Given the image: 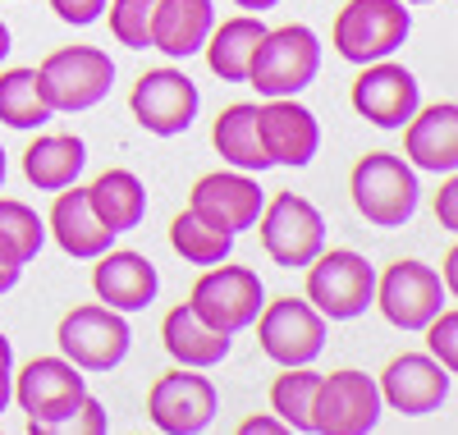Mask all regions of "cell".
<instances>
[{
    "instance_id": "6da1fadb",
    "label": "cell",
    "mask_w": 458,
    "mask_h": 435,
    "mask_svg": "<svg viewBox=\"0 0 458 435\" xmlns=\"http://www.w3.org/2000/svg\"><path fill=\"white\" fill-rule=\"evenodd\" d=\"M349 192H353V207L367 225L376 229H403L417 211V175L403 156L394 151H367L362 161L353 166V179H349Z\"/></svg>"
},
{
    "instance_id": "7a4b0ae2",
    "label": "cell",
    "mask_w": 458,
    "mask_h": 435,
    "mask_svg": "<svg viewBox=\"0 0 458 435\" xmlns=\"http://www.w3.org/2000/svg\"><path fill=\"white\" fill-rule=\"evenodd\" d=\"M321 69V42L308 23H284L266 28L257 42V55L248 64V78L261 97H298Z\"/></svg>"
},
{
    "instance_id": "3957f363",
    "label": "cell",
    "mask_w": 458,
    "mask_h": 435,
    "mask_svg": "<svg viewBox=\"0 0 458 435\" xmlns=\"http://www.w3.org/2000/svg\"><path fill=\"white\" fill-rule=\"evenodd\" d=\"M412 32V14L403 0H349L330 28V47L349 64H371L394 55Z\"/></svg>"
},
{
    "instance_id": "277c9868",
    "label": "cell",
    "mask_w": 458,
    "mask_h": 435,
    "mask_svg": "<svg viewBox=\"0 0 458 435\" xmlns=\"http://www.w3.org/2000/svg\"><path fill=\"white\" fill-rule=\"evenodd\" d=\"M114 83V60L101 47H60L37 64V88H42L51 115H79L106 101Z\"/></svg>"
},
{
    "instance_id": "5b68a950",
    "label": "cell",
    "mask_w": 458,
    "mask_h": 435,
    "mask_svg": "<svg viewBox=\"0 0 458 435\" xmlns=\"http://www.w3.org/2000/svg\"><path fill=\"white\" fill-rule=\"evenodd\" d=\"M376 298V270L353 248H321L308 261V303L326 321H353Z\"/></svg>"
},
{
    "instance_id": "8992f818",
    "label": "cell",
    "mask_w": 458,
    "mask_h": 435,
    "mask_svg": "<svg viewBox=\"0 0 458 435\" xmlns=\"http://www.w3.org/2000/svg\"><path fill=\"white\" fill-rule=\"evenodd\" d=\"M10 399L28 413V431L32 435H51V426H60L73 408L88 399V380L69 358H32L14 376Z\"/></svg>"
},
{
    "instance_id": "52a82bcc",
    "label": "cell",
    "mask_w": 458,
    "mask_h": 435,
    "mask_svg": "<svg viewBox=\"0 0 458 435\" xmlns=\"http://www.w3.org/2000/svg\"><path fill=\"white\" fill-rule=\"evenodd\" d=\"M60 353L79 367V371H114L129 353V321L124 311H114L106 303H88V307H73L60 316Z\"/></svg>"
},
{
    "instance_id": "ba28073f",
    "label": "cell",
    "mask_w": 458,
    "mask_h": 435,
    "mask_svg": "<svg viewBox=\"0 0 458 435\" xmlns=\"http://www.w3.org/2000/svg\"><path fill=\"white\" fill-rule=\"evenodd\" d=\"M257 344L271 362L302 367L317 362L326 348V316L308 298H276L257 311Z\"/></svg>"
},
{
    "instance_id": "9c48e42d",
    "label": "cell",
    "mask_w": 458,
    "mask_h": 435,
    "mask_svg": "<svg viewBox=\"0 0 458 435\" xmlns=\"http://www.w3.org/2000/svg\"><path fill=\"white\" fill-rule=\"evenodd\" d=\"M257 229H261L266 257H271L276 266H284V270L308 266L326 248V220L308 197H298V192H280L271 207H261Z\"/></svg>"
},
{
    "instance_id": "30bf717a",
    "label": "cell",
    "mask_w": 458,
    "mask_h": 435,
    "mask_svg": "<svg viewBox=\"0 0 458 435\" xmlns=\"http://www.w3.org/2000/svg\"><path fill=\"white\" fill-rule=\"evenodd\" d=\"M261 303H266V289L257 280V270H248V266H220V261L193 285V294H188V307H193L207 326H216L225 335L248 330L257 321Z\"/></svg>"
},
{
    "instance_id": "8fae6325",
    "label": "cell",
    "mask_w": 458,
    "mask_h": 435,
    "mask_svg": "<svg viewBox=\"0 0 458 435\" xmlns=\"http://www.w3.org/2000/svg\"><path fill=\"white\" fill-rule=\"evenodd\" d=\"M198 83L188 78L183 69H147L133 92H129V110H133V120L147 129V133H157V138H174V133H188L198 120Z\"/></svg>"
},
{
    "instance_id": "7c38bea8",
    "label": "cell",
    "mask_w": 458,
    "mask_h": 435,
    "mask_svg": "<svg viewBox=\"0 0 458 435\" xmlns=\"http://www.w3.org/2000/svg\"><path fill=\"white\" fill-rule=\"evenodd\" d=\"M380 389L367 371H330L317 385V404H312V431L321 435H367L380 422Z\"/></svg>"
},
{
    "instance_id": "4fadbf2b",
    "label": "cell",
    "mask_w": 458,
    "mask_h": 435,
    "mask_svg": "<svg viewBox=\"0 0 458 435\" xmlns=\"http://www.w3.org/2000/svg\"><path fill=\"white\" fill-rule=\"evenodd\" d=\"M216 404H220L216 385L207 376H198L193 367H179V371L157 376V385L147 394V417L165 435H198L211 426Z\"/></svg>"
},
{
    "instance_id": "5bb4252c",
    "label": "cell",
    "mask_w": 458,
    "mask_h": 435,
    "mask_svg": "<svg viewBox=\"0 0 458 435\" xmlns=\"http://www.w3.org/2000/svg\"><path fill=\"white\" fill-rule=\"evenodd\" d=\"M449 294L440 289V275L427 266V261H394L386 266V275L376 280V307L386 311V321L399 326V330H422L431 316L440 311Z\"/></svg>"
},
{
    "instance_id": "9a60e30c",
    "label": "cell",
    "mask_w": 458,
    "mask_h": 435,
    "mask_svg": "<svg viewBox=\"0 0 458 435\" xmlns=\"http://www.w3.org/2000/svg\"><path fill=\"white\" fill-rule=\"evenodd\" d=\"M417 106H422V88H417L412 69L394 64L390 55L362 64L358 83H353V110L362 115L367 124H376V129H403Z\"/></svg>"
},
{
    "instance_id": "2e32d148",
    "label": "cell",
    "mask_w": 458,
    "mask_h": 435,
    "mask_svg": "<svg viewBox=\"0 0 458 435\" xmlns=\"http://www.w3.org/2000/svg\"><path fill=\"white\" fill-rule=\"evenodd\" d=\"M376 389H380V404H390L394 413L427 417V413H436L449 399L454 371H445L431 353H399V358L380 371Z\"/></svg>"
},
{
    "instance_id": "e0dca14e",
    "label": "cell",
    "mask_w": 458,
    "mask_h": 435,
    "mask_svg": "<svg viewBox=\"0 0 458 435\" xmlns=\"http://www.w3.org/2000/svg\"><path fill=\"white\" fill-rule=\"evenodd\" d=\"M257 133L261 147L271 156V166H312V156L321 147V124L308 106H298L293 97H266V106H257Z\"/></svg>"
},
{
    "instance_id": "ac0fdd59",
    "label": "cell",
    "mask_w": 458,
    "mask_h": 435,
    "mask_svg": "<svg viewBox=\"0 0 458 435\" xmlns=\"http://www.w3.org/2000/svg\"><path fill=\"white\" fill-rule=\"evenodd\" d=\"M266 207V192L257 188L252 175L243 170H216V175H202L188 192V211H198L202 220H211L216 229L225 234H239V229H252L257 216Z\"/></svg>"
},
{
    "instance_id": "d6986e66",
    "label": "cell",
    "mask_w": 458,
    "mask_h": 435,
    "mask_svg": "<svg viewBox=\"0 0 458 435\" xmlns=\"http://www.w3.org/2000/svg\"><path fill=\"white\" fill-rule=\"evenodd\" d=\"M97 270H92V289L106 307L114 311H142L157 303V289H161V275L142 252H129V248H106L101 257H92Z\"/></svg>"
},
{
    "instance_id": "ffe728a7",
    "label": "cell",
    "mask_w": 458,
    "mask_h": 435,
    "mask_svg": "<svg viewBox=\"0 0 458 435\" xmlns=\"http://www.w3.org/2000/svg\"><path fill=\"white\" fill-rule=\"evenodd\" d=\"M403 151L417 170L431 175H454L458 166V106L436 101V106H417L403 124Z\"/></svg>"
},
{
    "instance_id": "44dd1931",
    "label": "cell",
    "mask_w": 458,
    "mask_h": 435,
    "mask_svg": "<svg viewBox=\"0 0 458 435\" xmlns=\"http://www.w3.org/2000/svg\"><path fill=\"white\" fill-rule=\"evenodd\" d=\"M47 229L55 234V243L69 252V257H79V261H92L101 257L110 243H114V229H106L88 202V188H60L55 197V207H51V220Z\"/></svg>"
},
{
    "instance_id": "7402d4cb",
    "label": "cell",
    "mask_w": 458,
    "mask_h": 435,
    "mask_svg": "<svg viewBox=\"0 0 458 435\" xmlns=\"http://www.w3.org/2000/svg\"><path fill=\"white\" fill-rule=\"evenodd\" d=\"M161 339H165L170 358H174L179 367H193V371H207V367H216V362L229 358V335L216 330V326H207L188 303H179V307L165 311Z\"/></svg>"
},
{
    "instance_id": "603a6c76",
    "label": "cell",
    "mask_w": 458,
    "mask_h": 435,
    "mask_svg": "<svg viewBox=\"0 0 458 435\" xmlns=\"http://www.w3.org/2000/svg\"><path fill=\"white\" fill-rule=\"evenodd\" d=\"M211 23V0H161L157 19H151V47L165 51L170 60H188L202 51Z\"/></svg>"
},
{
    "instance_id": "cb8c5ba5",
    "label": "cell",
    "mask_w": 458,
    "mask_h": 435,
    "mask_svg": "<svg viewBox=\"0 0 458 435\" xmlns=\"http://www.w3.org/2000/svg\"><path fill=\"white\" fill-rule=\"evenodd\" d=\"M261 37H266V23H261L257 14L225 19L220 28L211 23V32H207L202 51H207V64H211V73L220 78V83H243Z\"/></svg>"
},
{
    "instance_id": "d4e9b609",
    "label": "cell",
    "mask_w": 458,
    "mask_h": 435,
    "mask_svg": "<svg viewBox=\"0 0 458 435\" xmlns=\"http://www.w3.org/2000/svg\"><path fill=\"white\" fill-rule=\"evenodd\" d=\"M83 166H88V147H83V138H73V133H42L23 151V175H28L32 188H42V192L69 188L73 179L83 175Z\"/></svg>"
},
{
    "instance_id": "484cf974",
    "label": "cell",
    "mask_w": 458,
    "mask_h": 435,
    "mask_svg": "<svg viewBox=\"0 0 458 435\" xmlns=\"http://www.w3.org/2000/svg\"><path fill=\"white\" fill-rule=\"evenodd\" d=\"M211 142H216V151L225 156V161L234 166V170H243V175L271 170V156H266L261 133H257V106H252V101L225 106L220 120H216V129H211Z\"/></svg>"
},
{
    "instance_id": "4316f807",
    "label": "cell",
    "mask_w": 458,
    "mask_h": 435,
    "mask_svg": "<svg viewBox=\"0 0 458 435\" xmlns=\"http://www.w3.org/2000/svg\"><path fill=\"white\" fill-rule=\"evenodd\" d=\"M88 202L97 211V220L114 234H129L142 225L147 216V188L133 170H106L97 175V183L88 188Z\"/></svg>"
},
{
    "instance_id": "83f0119b",
    "label": "cell",
    "mask_w": 458,
    "mask_h": 435,
    "mask_svg": "<svg viewBox=\"0 0 458 435\" xmlns=\"http://www.w3.org/2000/svg\"><path fill=\"white\" fill-rule=\"evenodd\" d=\"M47 243V225L19 197H0V261L28 266Z\"/></svg>"
},
{
    "instance_id": "f1b7e54d",
    "label": "cell",
    "mask_w": 458,
    "mask_h": 435,
    "mask_svg": "<svg viewBox=\"0 0 458 435\" xmlns=\"http://www.w3.org/2000/svg\"><path fill=\"white\" fill-rule=\"evenodd\" d=\"M0 120L10 129H42L51 106L37 88V69H5L0 73Z\"/></svg>"
},
{
    "instance_id": "f546056e",
    "label": "cell",
    "mask_w": 458,
    "mask_h": 435,
    "mask_svg": "<svg viewBox=\"0 0 458 435\" xmlns=\"http://www.w3.org/2000/svg\"><path fill=\"white\" fill-rule=\"evenodd\" d=\"M170 248L183 257V261H193V266H216L229 257V248H234V234H225L216 229L211 220H202L198 211H179L170 220Z\"/></svg>"
},
{
    "instance_id": "4dcf8cb0",
    "label": "cell",
    "mask_w": 458,
    "mask_h": 435,
    "mask_svg": "<svg viewBox=\"0 0 458 435\" xmlns=\"http://www.w3.org/2000/svg\"><path fill=\"white\" fill-rule=\"evenodd\" d=\"M317 385H321V371H312L308 362H302V367H284V376H276V385H271V408L280 413V422H284L289 431H312Z\"/></svg>"
},
{
    "instance_id": "1f68e13d",
    "label": "cell",
    "mask_w": 458,
    "mask_h": 435,
    "mask_svg": "<svg viewBox=\"0 0 458 435\" xmlns=\"http://www.w3.org/2000/svg\"><path fill=\"white\" fill-rule=\"evenodd\" d=\"M157 5H161V0H106L114 42L129 47V51H147L151 47V19H157Z\"/></svg>"
},
{
    "instance_id": "d6a6232c",
    "label": "cell",
    "mask_w": 458,
    "mask_h": 435,
    "mask_svg": "<svg viewBox=\"0 0 458 435\" xmlns=\"http://www.w3.org/2000/svg\"><path fill=\"white\" fill-rule=\"evenodd\" d=\"M422 330H427L431 358H436L445 371H458V311H454V307H440Z\"/></svg>"
},
{
    "instance_id": "836d02e7",
    "label": "cell",
    "mask_w": 458,
    "mask_h": 435,
    "mask_svg": "<svg viewBox=\"0 0 458 435\" xmlns=\"http://www.w3.org/2000/svg\"><path fill=\"white\" fill-rule=\"evenodd\" d=\"M69 431H73V435H101V431H106V408L92 399V394H88V399L73 408L60 426H51V435H69Z\"/></svg>"
},
{
    "instance_id": "e575fe53",
    "label": "cell",
    "mask_w": 458,
    "mask_h": 435,
    "mask_svg": "<svg viewBox=\"0 0 458 435\" xmlns=\"http://www.w3.org/2000/svg\"><path fill=\"white\" fill-rule=\"evenodd\" d=\"M51 10L73 28H88V23H97L106 14V0H51Z\"/></svg>"
},
{
    "instance_id": "d590c367",
    "label": "cell",
    "mask_w": 458,
    "mask_h": 435,
    "mask_svg": "<svg viewBox=\"0 0 458 435\" xmlns=\"http://www.w3.org/2000/svg\"><path fill=\"white\" fill-rule=\"evenodd\" d=\"M436 211H440V225L445 229H458V183H454V175L445 179V188L436 197Z\"/></svg>"
},
{
    "instance_id": "8d00e7d4",
    "label": "cell",
    "mask_w": 458,
    "mask_h": 435,
    "mask_svg": "<svg viewBox=\"0 0 458 435\" xmlns=\"http://www.w3.org/2000/svg\"><path fill=\"white\" fill-rule=\"evenodd\" d=\"M276 431H289L280 417H248L239 422V435H276Z\"/></svg>"
},
{
    "instance_id": "74e56055",
    "label": "cell",
    "mask_w": 458,
    "mask_h": 435,
    "mask_svg": "<svg viewBox=\"0 0 458 435\" xmlns=\"http://www.w3.org/2000/svg\"><path fill=\"white\" fill-rule=\"evenodd\" d=\"M10 394H14V376H10V362H0V413L10 408Z\"/></svg>"
},
{
    "instance_id": "f35d334b",
    "label": "cell",
    "mask_w": 458,
    "mask_h": 435,
    "mask_svg": "<svg viewBox=\"0 0 458 435\" xmlns=\"http://www.w3.org/2000/svg\"><path fill=\"white\" fill-rule=\"evenodd\" d=\"M19 275H23V266H10V261H0V294H10V289L19 285Z\"/></svg>"
},
{
    "instance_id": "ab89813d",
    "label": "cell",
    "mask_w": 458,
    "mask_h": 435,
    "mask_svg": "<svg viewBox=\"0 0 458 435\" xmlns=\"http://www.w3.org/2000/svg\"><path fill=\"white\" fill-rule=\"evenodd\" d=\"M454 266H458V248L445 252V294H454V280H458V270H454Z\"/></svg>"
},
{
    "instance_id": "60d3db41",
    "label": "cell",
    "mask_w": 458,
    "mask_h": 435,
    "mask_svg": "<svg viewBox=\"0 0 458 435\" xmlns=\"http://www.w3.org/2000/svg\"><path fill=\"white\" fill-rule=\"evenodd\" d=\"M234 5H239V10H252V14H261V10H276L280 0H234Z\"/></svg>"
},
{
    "instance_id": "b9f144b4",
    "label": "cell",
    "mask_w": 458,
    "mask_h": 435,
    "mask_svg": "<svg viewBox=\"0 0 458 435\" xmlns=\"http://www.w3.org/2000/svg\"><path fill=\"white\" fill-rule=\"evenodd\" d=\"M0 362H10V367H14V348H10L5 335H0Z\"/></svg>"
},
{
    "instance_id": "7bdbcfd3",
    "label": "cell",
    "mask_w": 458,
    "mask_h": 435,
    "mask_svg": "<svg viewBox=\"0 0 458 435\" xmlns=\"http://www.w3.org/2000/svg\"><path fill=\"white\" fill-rule=\"evenodd\" d=\"M5 55H10V28L0 23V60H5Z\"/></svg>"
},
{
    "instance_id": "ee69618b",
    "label": "cell",
    "mask_w": 458,
    "mask_h": 435,
    "mask_svg": "<svg viewBox=\"0 0 458 435\" xmlns=\"http://www.w3.org/2000/svg\"><path fill=\"white\" fill-rule=\"evenodd\" d=\"M0 183H5V147H0Z\"/></svg>"
},
{
    "instance_id": "f6af8a7d",
    "label": "cell",
    "mask_w": 458,
    "mask_h": 435,
    "mask_svg": "<svg viewBox=\"0 0 458 435\" xmlns=\"http://www.w3.org/2000/svg\"><path fill=\"white\" fill-rule=\"evenodd\" d=\"M403 5H431V0H403Z\"/></svg>"
}]
</instances>
